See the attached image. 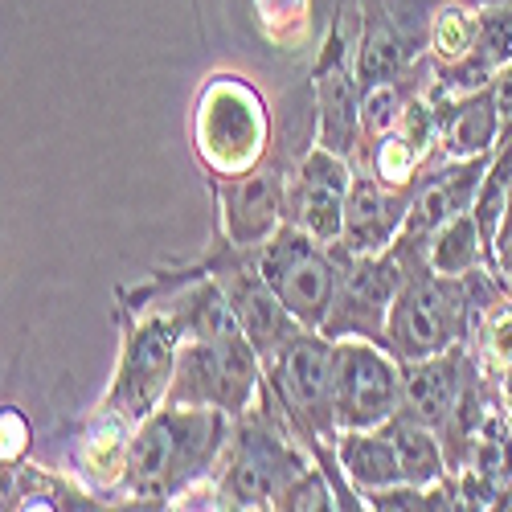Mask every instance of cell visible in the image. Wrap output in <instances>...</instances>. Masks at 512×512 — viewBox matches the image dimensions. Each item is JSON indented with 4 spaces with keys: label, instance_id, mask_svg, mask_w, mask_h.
I'll list each match as a JSON object with an SVG mask.
<instances>
[{
    "label": "cell",
    "instance_id": "obj_19",
    "mask_svg": "<svg viewBox=\"0 0 512 512\" xmlns=\"http://www.w3.org/2000/svg\"><path fill=\"white\" fill-rule=\"evenodd\" d=\"M480 320H484L480 345H484V353H488L492 369L512 373V304L492 300V304H488V312H484Z\"/></svg>",
    "mask_w": 512,
    "mask_h": 512
},
{
    "label": "cell",
    "instance_id": "obj_6",
    "mask_svg": "<svg viewBox=\"0 0 512 512\" xmlns=\"http://www.w3.org/2000/svg\"><path fill=\"white\" fill-rule=\"evenodd\" d=\"M263 373H267V361L246 340L242 328H230L218 336H189L181 345L168 402L218 406L230 418H242L263 398V386H267Z\"/></svg>",
    "mask_w": 512,
    "mask_h": 512
},
{
    "label": "cell",
    "instance_id": "obj_20",
    "mask_svg": "<svg viewBox=\"0 0 512 512\" xmlns=\"http://www.w3.org/2000/svg\"><path fill=\"white\" fill-rule=\"evenodd\" d=\"M0 431H5V447H0V459H5V467H17L21 455L29 451V439H33L25 414H21L17 406H5V414H0Z\"/></svg>",
    "mask_w": 512,
    "mask_h": 512
},
{
    "label": "cell",
    "instance_id": "obj_5",
    "mask_svg": "<svg viewBox=\"0 0 512 512\" xmlns=\"http://www.w3.org/2000/svg\"><path fill=\"white\" fill-rule=\"evenodd\" d=\"M185 340L189 328L173 308H152L140 320L123 316L119 369L103 398V410L127 418L132 426H140L152 410H160L168 402V390H173Z\"/></svg>",
    "mask_w": 512,
    "mask_h": 512
},
{
    "label": "cell",
    "instance_id": "obj_12",
    "mask_svg": "<svg viewBox=\"0 0 512 512\" xmlns=\"http://www.w3.org/2000/svg\"><path fill=\"white\" fill-rule=\"evenodd\" d=\"M295 168L283 156L267 160L263 168L238 177V181H213L222 213V238L234 250H259L287 226V181Z\"/></svg>",
    "mask_w": 512,
    "mask_h": 512
},
{
    "label": "cell",
    "instance_id": "obj_21",
    "mask_svg": "<svg viewBox=\"0 0 512 512\" xmlns=\"http://www.w3.org/2000/svg\"><path fill=\"white\" fill-rule=\"evenodd\" d=\"M500 275L512 279V209H508V218L500 226V238H496V279Z\"/></svg>",
    "mask_w": 512,
    "mask_h": 512
},
{
    "label": "cell",
    "instance_id": "obj_17",
    "mask_svg": "<svg viewBox=\"0 0 512 512\" xmlns=\"http://www.w3.org/2000/svg\"><path fill=\"white\" fill-rule=\"evenodd\" d=\"M386 431L394 435V447H398V459H402V476L406 484H418V488H431L439 480H447L451 472V459L443 451V439L435 426H426L410 414H394L386 422Z\"/></svg>",
    "mask_w": 512,
    "mask_h": 512
},
{
    "label": "cell",
    "instance_id": "obj_22",
    "mask_svg": "<svg viewBox=\"0 0 512 512\" xmlns=\"http://www.w3.org/2000/svg\"><path fill=\"white\" fill-rule=\"evenodd\" d=\"M508 209H512V197H508Z\"/></svg>",
    "mask_w": 512,
    "mask_h": 512
},
{
    "label": "cell",
    "instance_id": "obj_2",
    "mask_svg": "<svg viewBox=\"0 0 512 512\" xmlns=\"http://www.w3.org/2000/svg\"><path fill=\"white\" fill-rule=\"evenodd\" d=\"M189 140L213 181H238L267 164L275 123L263 95L242 74H209L193 99Z\"/></svg>",
    "mask_w": 512,
    "mask_h": 512
},
{
    "label": "cell",
    "instance_id": "obj_15",
    "mask_svg": "<svg viewBox=\"0 0 512 512\" xmlns=\"http://www.w3.org/2000/svg\"><path fill=\"white\" fill-rule=\"evenodd\" d=\"M439 115H443L439 148H443L447 160H472V156L496 152L504 119H500L496 99H492V82L480 87V91H472V95L439 103Z\"/></svg>",
    "mask_w": 512,
    "mask_h": 512
},
{
    "label": "cell",
    "instance_id": "obj_1",
    "mask_svg": "<svg viewBox=\"0 0 512 512\" xmlns=\"http://www.w3.org/2000/svg\"><path fill=\"white\" fill-rule=\"evenodd\" d=\"M230 443V414L218 406L164 402L132 435L123 488L144 504H173L213 472Z\"/></svg>",
    "mask_w": 512,
    "mask_h": 512
},
{
    "label": "cell",
    "instance_id": "obj_10",
    "mask_svg": "<svg viewBox=\"0 0 512 512\" xmlns=\"http://www.w3.org/2000/svg\"><path fill=\"white\" fill-rule=\"evenodd\" d=\"M402 361L377 340H336V426L377 431L402 410Z\"/></svg>",
    "mask_w": 512,
    "mask_h": 512
},
{
    "label": "cell",
    "instance_id": "obj_14",
    "mask_svg": "<svg viewBox=\"0 0 512 512\" xmlns=\"http://www.w3.org/2000/svg\"><path fill=\"white\" fill-rule=\"evenodd\" d=\"M406 213H410V189H394L373 173H357L345 209V234H340L336 246L345 254L390 250L406 226Z\"/></svg>",
    "mask_w": 512,
    "mask_h": 512
},
{
    "label": "cell",
    "instance_id": "obj_9",
    "mask_svg": "<svg viewBox=\"0 0 512 512\" xmlns=\"http://www.w3.org/2000/svg\"><path fill=\"white\" fill-rule=\"evenodd\" d=\"M332 250L340 254V287H336V304L324 324V336L332 340L361 336V340L386 345V324L406 283L402 254L394 246L381 254H345L340 246Z\"/></svg>",
    "mask_w": 512,
    "mask_h": 512
},
{
    "label": "cell",
    "instance_id": "obj_8",
    "mask_svg": "<svg viewBox=\"0 0 512 512\" xmlns=\"http://www.w3.org/2000/svg\"><path fill=\"white\" fill-rule=\"evenodd\" d=\"M447 0H361L357 87L361 95L431 58V25Z\"/></svg>",
    "mask_w": 512,
    "mask_h": 512
},
{
    "label": "cell",
    "instance_id": "obj_13",
    "mask_svg": "<svg viewBox=\"0 0 512 512\" xmlns=\"http://www.w3.org/2000/svg\"><path fill=\"white\" fill-rule=\"evenodd\" d=\"M402 414L435 426L443 435L447 422L455 418V410L463 406V398L476 390V369L463 345L422 357V361H402Z\"/></svg>",
    "mask_w": 512,
    "mask_h": 512
},
{
    "label": "cell",
    "instance_id": "obj_16",
    "mask_svg": "<svg viewBox=\"0 0 512 512\" xmlns=\"http://www.w3.org/2000/svg\"><path fill=\"white\" fill-rule=\"evenodd\" d=\"M332 455H336V467L345 472V480L361 496L406 484L394 435L386 431V426H377V431H340L336 443H332Z\"/></svg>",
    "mask_w": 512,
    "mask_h": 512
},
{
    "label": "cell",
    "instance_id": "obj_7",
    "mask_svg": "<svg viewBox=\"0 0 512 512\" xmlns=\"http://www.w3.org/2000/svg\"><path fill=\"white\" fill-rule=\"evenodd\" d=\"M254 263H259L263 279L275 287V295L295 320L324 332L340 287V254L332 246L287 222L267 246L254 250Z\"/></svg>",
    "mask_w": 512,
    "mask_h": 512
},
{
    "label": "cell",
    "instance_id": "obj_4",
    "mask_svg": "<svg viewBox=\"0 0 512 512\" xmlns=\"http://www.w3.org/2000/svg\"><path fill=\"white\" fill-rule=\"evenodd\" d=\"M267 373H271L267 394L275 398V406L295 431V439H304L308 455L332 480H340L332 472V459L320 451V443H336V435H340V426H336V340L316 328H300L287 340V349L267 365Z\"/></svg>",
    "mask_w": 512,
    "mask_h": 512
},
{
    "label": "cell",
    "instance_id": "obj_3",
    "mask_svg": "<svg viewBox=\"0 0 512 512\" xmlns=\"http://www.w3.org/2000/svg\"><path fill=\"white\" fill-rule=\"evenodd\" d=\"M480 304H488L480 295V271L439 275L426 263H406V283L386 324V349L398 361H422L467 345L480 320Z\"/></svg>",
    "mask_w": 512,
    "mask_h": 512
},
{
    "label": "cell",
    "instance_id": "obj_11",
    "mask_svg": "<svg viewBox=\"0 0 512 512\" xmlns=\"http://www.w3.org/2000/svg\"><path fill=\"white\" fill-rule=\"evenodd\" d=\"M353 160L324 144H312L287 181V222L308 230L316 242L336 246L345 234V209L353 193Z\"/></svg>",
    "mask_w": 512,
    "mask_h": 512
},
{
    "label": "cell",
    "instance_id": "obj_18",
    "mask_svg": "<svg viewBox=\"0 0 512 512\" xmlns=\"http://www.w3.org/2000/svg\"><path fill=\"white\" fill-rule=\"evenodd\" d=\"M426 267L439 275H472V271H492L488 242L480 234V222L472 209L455 213L447 226L435 230V238L426 242Z\"/></svg>",
    "mask_w": 512,
    "mask_h": 512
}]
</instances>
